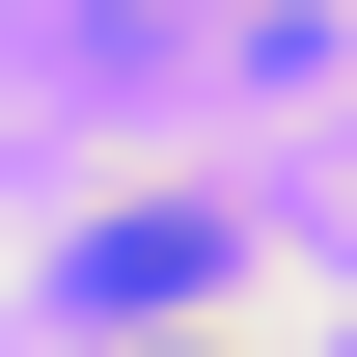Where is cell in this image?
Returning a JSON list of instances; mask_svg holds the SVG:
<instances>
[{
  "label": "cell",
  "mask_w": 357,
  "mask_h": 357,
  "mask_svg": "<svg viewBox=\"0 0 357 357\" xmlns=\"http://www.w3.org/2000/svg\"><path fill=\"white\" fill-rule=\"evenodd\" d=\"M220 275H248V220H220V192H110V220H83V303H110V330L220 303Z\"/></svg>",
  "instance_id": "obj_1"
},
{
  "label": "cell",
  "mask_w": 357,
  "mask_h": 357,
  "mask_svg": "<svg viewBox=\"0 0 357 357\" xmlns=\"http://www.w3.org/2000/svg\"><path fill=\"white\" fill-rule=\"evenodd\" d=\"M165 357H220V330H165Z\"/></svg>",
  "instance_id": "obj_2"
}]
</instances>
